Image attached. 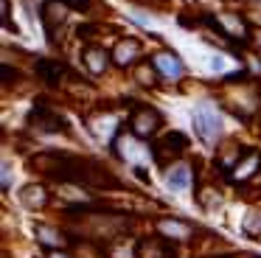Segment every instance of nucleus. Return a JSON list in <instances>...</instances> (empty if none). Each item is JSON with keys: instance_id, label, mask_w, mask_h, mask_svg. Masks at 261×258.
<instances>
[{"instance_id": "4468645a", "label": "nucleus", "mask_w": 261, "mask_h": 258, "mask_svg": "<svg viewBox=\"0 0 261 258\" xmlns=\"http://www.w3.org/2000/svg\"><path fill=\"white\" fill-rule=\"evenodd\" d=\"M166 185H169L171 191H186L188 185H191V171H188V166H174L169 174H166Z\"/></svg>"}, {"instance_id": "412c9836", "label": "nucleus", "mask_w": 261, "mask_h": 258, "mask_svg": "<svg viewBox=\"0 0 261 258\" xmlns=\"http://www.w3.org/2000/svg\"><path fill=\"white\" fill-rule=\"evenodd\" d=\"M48 258H70V255L62 252V250H48Z\"/></svg>"}, {"instance_id": "6e6552de", "label": "nucleus", "mask_w": 261, "mask_h": 258, "mask_svg": "<svg viewBox=\"0 0 261 258\" xmlns=\"http://www.w3.org/2000/svg\"><path fill=\"white\" fill-rule=\"evenodd\" d=\"M158 233L163 236V239L182 241V239H188L194 230H191V224L180 222V219H160V222H158Z\"/></svg>"}, {"instance_id": "4be33fe9", "label": "nucleus", "mask_w": 261, "mask_h": 258, "mask_svg": "<svg viewBox=\"0 0 261 258\" xmlns=\"http://www.w3.org/2000/svg\"><path fill=\"white\" fill-rule=\"evenodd\" d=\"M70 6H87V0H68Z\"/></svg>"}, {"instance_id": "2eb2a0df", "label": "nucleus", "mask_w": 261, "mask_h": 258, "mask_svg": "<svg viewBox=\"0 0 261 258\" xmlns=\"http://www.w3.org/2000/svg\"><path fill=\"white\" fill-rule=\"evenodd\" d=\"M34 236H37V241H40V244L51 247V250H57V247L65 244L62 236H59L54 227H48V224H37V227H34Z\"/></svg>"}, {"instance_id": "aec40b11", "label": "nucleus", "mask_w": 261, "mask_h": 258, "mask_svg": "<svg viewBox=\"0 0 261 258\" xmlns=\"http://www.w3.org/2000/svg\"><path fill=\"white\" fill-rule=\"evenodd\" d=\"M211 67H214V70H222V67H225V59H222V56H214V59H211Z\"/></svg>"}, {"instance_id": "dca6fc26", "label": "nucleus", "mask_w": 261, "mask_h": 258, "mask_svg": "<svg viewBox=\"0 0 261 258\" xmlns=\"http://www.w3.org/2000/svg\"><path fill=\"white\" fill-rule=\"evenodd\" d=\"M37 70H40V76L45 79L48 84H59V79H62V65H59V62L40 59V65H37Z\"/></svg>"}, {"instance_id": "a211bd4d", "label": "nucleus", "mask_w": 261, "mask_h": 258, "mask_svg": "<svg viewBox=\"0 0 261 258\" xmlns=\"http://www.w3.org/2000/svg\"><path fill=\"white\" fill-rule=\"evenodd\" d=\"M126 140H129V146H115L121 154H124V157L129 154V160H141V157H146V149H143L141 143H135L132 138H126Z\"/></svg>"}, {"instance_id": "f03ea898", "label": "nucleus", "mask_w": 261, "mask_h": 258, "mask_svg": "<svg viewBox=\"0 0 261 258\" xmlns=\"http://www.w3.org/2000/svg\"><path fill=\"white\" fill-rule=\"evenodd\" d=\"M129 126H132V135H135V138H152L160 129V112L152 110V107H141V110L132 112Z\"/></svg>"}, {"instance_id": "0eeeda50", "label": "nucleus", "mask_w": 261, "mask_h": 258, "mask_svg": "<svg viewBox=\"0 0 261 258\" xmlns=\"http://www.w3.org/2000/svg\"><path fill=\"white\" fill-rule=\"evenodd\" d=\"M258 168H261V154H258V151H250L247 157H242V160L233 166L230 179H233V183H244V179H250Z\"/></svg>"}, {"instance_id": "ddd939ff", "label": "nucleus", "mask_w": 261, "mask_h": 258, "mask_svg": "<svg viewBox=\"0 0 261 258\" xmlns=\"http://www.w3.org/2000/svg\"><path fill=\"white\" fill-rule=\"evenodd\" d=\"M31 121H34V126L40 129V132H59V129H65L62 118L51 115V112H45V110H37Z\"/></svg>"}, {"instance_id": "6ab92c4d", "label": "nucleus", "mask_w": 261, "mask_h": 258, "mask_svg": "<svg viewBox=\"0 0 261 258\" xmlns=\"http://www.w3.org/2000/svg\"><path fill=\"white\" fill-rule=\"evenodd\" d=\"M9 185H12V168H9V163H3V188L9 191Z\"/></svg>"}, {"instance_id": "20e7f679", "label": "nucleus", "mask_w": 261, "mask_h": 258, "mask_svg": "<svg viewBox=\"0 0 261 258\" xmlns=\"http://www.w3.org/2000/svg\"><path fill=\"white\" fill-rule=\"evenodd\" d=\"M68 0H45L42 3V25H45V31L54 37V28L57 25H62L65 22V17H68Z\"/></svg>"}, {"instance_id": "f257e3e1", "label": "nucleus", "mask_w": 261, "mask_h": 258, "mask_svg": "<svg viewBox=\"0 0 261 258\" xmlns=\"http://www.w3.org/2000/svg\"><path fill=\"white\" fill-rule=\"evenodd\" d=\"M194 132H197L208 146H214L216 138H219V115H216L208 104H199L197 110H194Z\"/></svg>"}, {"instance_id": "39448f33", "label": "nucleus", "mask_w": 261, "mask_h": 258, "mask_svg": "<svg viewBox=\"0 0 261 258\" xmlns=\"http://www.w3.org/2000/svg\"><path fill=\"white\" fill-rule=\"evenodd\" d=\"M152 65L158 67V73L163 79H171V82H177V79H182V73H186V67H182V62L177 59L174 54H169V50H160V54H154Z\"/></svg>"}, {"instance_id": "f3484780", "label": "nucleus", "mask_w": 261, "mask_h": 258, "mask_svg": "<svg viewBox=\"0 0 261 258\" xmlns=\"http://www.w3.org/2000/svg\"><path fill=\"white\" fill-rule=\"evenodd\" d=\"M135 79H138L141 87H154V84H158V67L149 65V62H143V65L135 67Z\"/></svg>"}, {"instance_id": "9d476101", "label": "nucleus", "mask_w": 261, "mask_h": 258, "mask_svg": "<svg viewBox=\"0 0 261 258\" xmlns=\"http://www.w3.org/2000/svg\"><path fill=\"white\" fill-rule=\"evenodd\" d=\"M216 22H219V31L227 34V37L247 39V25H244V20L239 14H219V17H216Z\"/></svg>"}, {"instance_id": "7ed1b4c3", "label": "nucleus", "mask_w": 261, "mask_h": 258, "mask_svg": "<svg viewBox=\"0 0 261 258\" xmlns=\"http://www.w3.org/2000/svg\"><path fill=\"white\" fill-rule=\"evenodd\" d=\"M186 146H188L186 135L169 132V135H163L160 140H154V143H152V154H154V160H158V163H166V157H177L180 151H186Z\"/></svg>"}, {"instance_id": "1a4fd4ad", "label": "nucleus", "mask_w": 261, "mask_h": 258, "mask_svg": "<svg viewBox=\"0 0 261 258\" xmlns=\"http://www.w3.org/2000/svg\"><path fill=\"white\" fill-rule=\"evenodd\" d=\"M138 56H141V42H138V39H121V42L115 45V50H113V62L121 65V67L138 62Z\"/></svg>"}, {"instance_id": "f8f14e48", "label": "nucleus", "mask_w": 261, "mask_h": 258, "mask_svg": "<svg viewBox=\"0 0 261 258\" xmlns=\"http://www.w3.org/2000/svg\"><path fill=\"white\" fill-rule=\"evenodd\" d=\"M20 202H23L25 208H31V211H37V208H42L48 202V191L42 188V185L31 183V185H25V188L20 191Z\"/></svg>"}, {"instance_id": "9b49d317", "label": "nucleus", "mask_w": 261, "mask_h": 258, "mask_svg": "<svg viewBox=\"0 0 261 258\" xmlns=\"http://www.w3.org/2000/svg\"><path fill=\"white\" fill-rule=\"evenodd\" d=\"M82 59H85V67L93 73V76H98V73H104L107 70V65H110V54L104 48H85V54H82Z\"/></svg>"}, {"instance_id": "423d86ee", "label": "nucleus", "mask_w": 261, "mask_h": 258, "mask_svg": "<svg viewBox=\"0 0 261 258\" xmlns=\"http://www.w3.org/2000/svg\"><path fill=\"white\" fill-rule=\"evenodd\" d=\"M135 255L138 258H171L174 250L169 247L166 239H143V241H138Z\"/></svg>"}]
</instances>
